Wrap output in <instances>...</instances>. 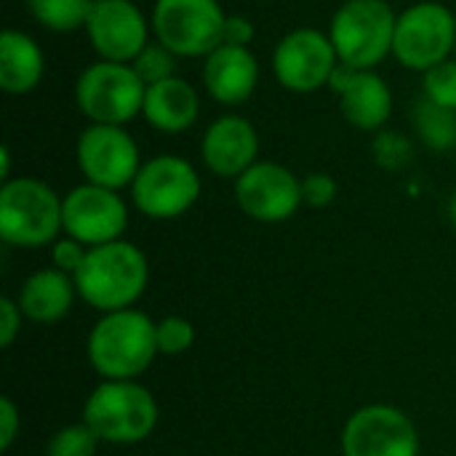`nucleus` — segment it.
<instances>
[{
	"label": "nucleus",
	"mask_w": 456,
	"mask_h": 456,
	"mask_svg": "<svg viewBox=\"0 0 456 456\" xmlns=\"http://www.w3.org/2000/svg\"><path fill=\"white\" fill-rule=\"evenodd\" d=\"M77 166L91 184L120 190L134 184L142 163L134 136L123 126L91 123L77 136Z\"/></svg>",
	"instance_id": "10"
},
{
	"label": "nucleus",
	"mask_w": 456,
	"mask_h": 456,
	"mask_svg": "<svg viewBox=\"0 0 456 456\" xmlns=\"http://www.w3.org/2000/svg\"><path fill=\"white\" fill-rule=\"evenodd\" d=\"M203 163L216 176H240L256 163L259 136L256 128L240 115L216 118L203 136Z\"/></svg>",
	"instance_id": "17"
},
{
	"label": "nucleus",
	"mask_w": 456,
	"mask_h": 456,
	"mask_svg": "<svg viewBox=\"0 0 456 456\" xmlns=\"http://www.w3.org/2000/svg\"><path fill=\"white\" fill-rule=\"evenodd\" d=\"M21 329V307L13 299H0V345L11 347Z\"/></svg>",
	"instance_id": "31"
},
{
	"label": "nucleus",
	"mask_w": 456,
	"mask_h": 456,
	"mask_svg": "<svg viewBox=\"0 0 456 456\" xmlns=\"http://www.w3.org/2000/svg\"><path fill=\"white\" fill-rule=\"evenodd\" d=\"M32 19L53 32H72L88 24L94 0H27Z\"/></svg>",
	"instance_id": "23"
},
{
	"label": "nucleus",
	"mask_w": 456,
	"mask_h": 456,
	"mask_svg": "<svg viewBox=\"0 0 456 456\" xmlns=\"http://www.w3.org/2000/svg\"><path fill=\"white\" fill-rule=\"evenodd\" d=\"M337 198V182L329 174H310L302 179V200L313 208H326Z\"/></svg>",
	"instance_id": "29"
},
{
	"label": "nucleus",
	"mask_w": 456,
	"mask_h": 456,
	"mask_svg": "<svg viewBox=\"0 0 456 456\" xmlns=\"http://www.w3.org/2000/svg\"><path fill=\"white\" fill-rule=\"evenodd\" d=\"M43 69V51L29 35L19 29L0 35V88L5 94H29L40 83Z\"/></svg>",
	"instance_id": "21"
},
{
	"label": "nucleus",
	"mask_w": 456,
	"mask_h": 456,
	"mask_svg": "<svg viewBox=\"0 0 456 456\" xmlns=\"http://www.w3.org/2000/svg\"><path fill=\"white\" fill-rule=\"evenodd\" d=\"M398 16L385 0H347L331 19L329 37L342 64L374 69L395 40Z\"/></svg>",
	"instance_id": "5"
},
{
	"label": "nucleus",
	"mask_w": 456,
	"mask_h": 456,
	"mask_svg": "<svg viewBox=\"0 0 456 456\" xmlns=\"http://www.w3.org/2000/svg\"><path fill=\"white\" fill-rule=\"evenodd\" d=\"M425 96L441 107L456 110V61H441L425 72Z\"/></svg>",
	"instance_id": "27"
},
{
	"label": "nucleus",
	"mask_w": 456,
	"mask_h": 456,
	"mask_svg": "<svg viewBox=\"0 0 456 456\" xmlns=\"http://www.w3.org/2000/svg\"><path fill=\"white\" fill-rule=\"evenodd\" d=\"M203 83L219 104H240L254 94L259 83L256 56L246 45L222 43L206 56Z\"/></svg>",
	"instance_id": "18"
},
{
	"label": "nucleus",
	"mask_w": 456,
	"mask_h": 456,
	"mask_svg": "<svg viewBox=\"0 0 456 456\" xmlns=\"http://www.w3.org/2000/svg\"><path fill=\"white\" fill-rule=\"evenodd\" d=\"M99 438L88 425H69L48 441L45 456H96Z\"/></svg>",
	"instance_id": "24"
},
{
	"label": "nucleus",
	"mask_w": 456,
	"mask_h": 456,
	"mask_svg": "<svg viewBox=\"0 0 456 456\" xmlns=\"http://www.w3.org/2000/svg\"><path fill=\"white\" fill-rule=\"evenodd\" d=\"M449 216H452V222L456 224V192H454V198L449 200Z\"/></svg>",
	"instance_id": "34"
},
{
	"label": "nucleus",
	"mask_w": 456,
	"mask_h": 456,
	"mask_svg": "<svg viewBox=\"0 0 456 456\" xmlns=\"http://www.w3.org/2000/svg\"><path fill=\"white\" fill-rule=\"evenodd\" d=\"M86 254H88V246H83L80 240L75 238H61L53 243V251H51V259H53V267L67 273V275H75L80 270V265L86 262Z\"/></svg>",
	"instance_id": "28"
},
{
	"label": "nucleus",
	"mask_w": 456,
	"mask_h": 456,
	"mask_svg": "<svg viewBox=\"0 0 456 456\" xmlns=\"http://www.w3.org/2000/svg\"><path fill=\"white\" fill-rule=\"evenodd\" d=\"M224 11L219 0H158L152 29L174 56H208L224 43Z\"/></svg>",
	"instance_id": "7"
},
{
	"label": "nucleus",
	"mask_w": 456,
	"mask_h": 456,
	"mask_svg": "<svg viewBox=\"0 0 456 456\" xmlns=\"http://www.w3.org/2000/svg\"><path fill=\"white\" fill-rule=\"evenodd\" d=\"M454 53H456V45H454Z\"/></svg>",
	"instance_id": "35"
},
{
	"label": "nucleus",
	"mask_w": 456,
	"mask_h": 456,
	"mask_svg": "<svg viewBox=\"0 0 456 456\" xmlns=\"http://www.w3.org/2000/svg\"><path fill=\"white\" fill-rule=\"evenodd\" d=\"M64 200L40 179H8L0 190V238L11 246L37 248L64 230Z\"/></svg>",
	"instance_id": "4"
},
{
	"label": "nucleus",
	"mask_w": 456,
	"mask_h": 456,
	"mask_svg": "<svg viewBox=\"0 0 456 456\" xmlns=\"http://www.w3.org/2000/svg\"><path fill=\"white\" fill-rule=\"evenodd\" d=\"M83 425L104 444L131 446L152 436L158 425V403L152 393L134 379H107L83 409Z\"/></svg>",
	"instance_id": "3"
},
{
	"label": "nucleus",
	"mask_w": 456,
	"mask_h": 456,
	"mask_svg": "<svg viewBox=\"0 0 456 456\" xmlns=\"http://www.w3.org/2000/svg\"><path fill=\"white\" fill-rule=\"evenodd\" d=\"M131 67L144 80V86H152L166 77H174V53L163 43H147V48L131 61Z\"/></svg>",
	"instance_id": "26"
},
{
	"label": "nucleus",
	"mask_w": 456,
	"mask_h": 456,
	"mask_svg": "<svg viewBox=\"0 0 456 456\" xmlns=\"http://www.w3.org/2000/svg\"><path fill=\"white\" fill-rule=\"evenodd\" d=\"M155 342L160 355H182L192 347L195 342V329L187 318L171 315L155 323Z\"/></svg>",
	"instance_id": "25"
},
{
	"label": "nucleus",
	"mask_w": 456,
	"mask_h": 456,
	"mask_svg": "<svg viewBox=\"0 0 456 456\" xmlns=\"http://www.w3.org/2000/svg\"><path fill=\"white\" fill-rule=\"evenodd\" d=\"M200 195L198 171L176 155H158L142 163L131 198L134 206L150 219H174L195 206Z\"/></svg>",
	"instance_id": "9"
},
{
	"label": "nucleus",
	"mask_w": 456,
	"mask_h": 456,
	"mask_svg": "<svg viewBox=\"0 0 456 456\" xmlns=\"http://www.w3.org/2000/svg\"><path fill=\"white\" fill-rule=\"evenodd\" d=\"M254 37V24L243 16H227L224 21V43L230 45H248Z\"/></svg>",
	"instance_id": "33"
},
{
	"label": "nucleus",
	"mask_w": 456,
	"mask_h": 456,
	"mask_svg": "<svg viewBox=\"0 0 456 456\" xmlns=\"http://www.w3.org/2000/svg\"><path fill=\"white\" fill-rule=\"evenodd\" d=\"M235 200L256 222H286L302 200V182L281 163H254L235 179Z\"/></svg>",
	"instance_id": "14"
},
{
	"label": "nucleus",
	"mask_w": 456,
	"mask_h": 456,
	"mask_svg": "<svg viewBox=\"0 0 456 456\" xmlns=\"http://www.w3.org/2000/svg\"><path fill=\"white\" fill-rule=\"evenodd\" d=\"M377 160L385 168H398L403 160H409V142H403L398 134H382L377 139Z\"/></svg>",
	"instance_id": "30"
},
{
	"label": "nucleus",
	"mask_w": 456,
	"mask_h": 456,
	"mask_svg": "<svg viewBox=\"0 0 456 456\" xmlns=\"http://www.w3.org/2000/svg\"><path fill=\"white\" fill-rule=\"evenodd\" d=\"M19 433V411L11 398H0V449L8 452Z\"/></svg>",
	"instance_id": "32"
},
{
	"label": "nucleus",
	"mask_w": 456,
	"mask_h": 456,
	"mask_svg": "<svg viewBox=\"0 0 456 456\" xmlns=\"http://www.w3.org/2000/svg\"><path fill=\"white\" fill-rule=\"evenodd\" d=\"M414 126L419 139L430 150L444 152L456 147V110L441 107L433 99L422 96L414 107Z\"/></svg>",
	"instance_id": "22"
},
{
	"label": "nucleus",
	"mask_w": 456,
	"mask_h": 456,
	"mask_svg": "<svg viewBox=\"0 0 456 456\" xmlns=\"http://www.w3.org/2000/svg\"><path fill=\"white\" fill-rule=\"evenodd\" d=\"M147 86L131 64L96 61L86 67L75 86L77 110L91 123L123 126L136 118L144 107Z\"/></svg>",
	"instance_id": "6"
},
{
	"label": "nucleus",
	"mask_w": 456,
	"mask_h": 456,
	"mask_svg": "<svg viewBox=\"0 0 456 456\" xmlns=\"http://www.w3.org/2000/svg\"><path fill=\"white\" fill-rule=\"evenodd\" d=\"M337 67L339 56L331 37L310 27L289 32L273 53L278 83L294 94H313L329 86Z\"/></svg>",
	"instance_id": "11"
},
{
	"label": "nucleus",
	"mask_w": 456,
	"mask_h": 456,
	"mask_svg": "<svg viewBox=\"0 0 456 456\" xmlns=\"http://www.w3.org/2000/svg\"><path fill=\"white\" fill-rule=\"evenodd\" d=\"M91 45L104 61L131 64L147 48V19L131 0H94L86 24Z\"/></svg>",
	"instance_id": "15"
},
{
	"label": "nucleus",
	"mask_w": 456,
	"mask_h": 456,
	"mask_svg": "<svg viewBox=\"0 0 456 456\" xmlns=\"http://www.w3.org/2000/svg\"><path fill=\"white\" fill-rule=\"evenodd\" d=\"M198 112H200L198 91L184 77L174 75L147 86L142 115L152 128L163 134H182L198 120Z\"/></svg>",
	"instance_id": "19"
},
{
	"label": "nucleus",
	"mask_w": 456,
	"mask_h": 456,
	"mask_svg": "<svg viewBox=\"0 0 456 456\" xmlns=\"http://www.w3.org/2000/svg\"><path fill=\"white\" fill-rule=\"evenodd\" d=\"M72 278L80 299L99 313H115L128 310L144 294L150 265L134 243L112 240L88 248L86 262Z\"/></svg>",
	"instance_id": "1"
},
{
	"label": "nucleus",
	"mask_w": 456,
	"mask_h": 456,
	"mask_svg": "<svg viewBox=\"0 0 456 456\" xmlns=\"http://www.w3.org/2000/svg\"><path fill=\"white\" fill-rule=\"evenodd\" d=\"M339 94L342 115L363 131H377L393 112V94L374 69H355L339 61L329 83Z\"/></svg>",
	"instance_id": "16"
},
{
	"label": "nucleus",
	"mask_w": 456,
	"mask_h": 456,
	"mask_svg": "<svg viewBox=\"0 0 456 456\" xmlns=\"http://www.w3.org/2000/svg\"><path fill=\"white\" fill-rule=\"evenodd\" d=\"M345 456H417L419 436L414 422L395 406H366L355 411L342 433Z\"/></svg>",
	"instance_id": "12"
},
{
	"label": "nucleus",
	"mask_w": 456,
	"mask_h": 456,
	"mask_svg": "<svg viewBox=\"0 0 456 456\" xmlns=\"http://www.w3.org/2000/svg\"><path fill=\"white\" fill-rule=\"evenodd\" d=\"M456 45V19L444 3H417L398 16L393 53L409 67L428 72L446 61Z\"/></svg>",
	"instance_id": "8"
},
{
	"label": "nucleus",
	"mask_w": 456,
	"mask_h": 456,
	"mask_svg": "<svg viewBox=\"0 0 456 456\" xmlns=\"http://www.w3.org/2000/svg\"><path fill=\"white\" fill-rule=\"evenodd\" d=\"M61 222L69 238L94 248L120 240L128 224V208L118 195V190H107L86 182L64 198Z\"/></svg>",
	"instance_id": "13"
},
{
	"label": "nucleus",
	"mask_w": 456,
	"mask_h": 456,
	"mask_svg": "<svg viewBox=\"0 0 456 456\" xmlns=\"http://www.w3.org/2000/svg\"><path fill=\"white\" fill-rule=\"evenodd\" d=\"M155 355V323L131 307L104 313L88 337V361L104 379H136Z\"/></svg>",
	"instance_id": "2"
},
{
	"label": "nucleus",
	"mask_w": 456,
	"mask_h": 456,
	"mask_svg": "<svg viewBox=\"0 0 456 456\" xmlns=\"http://www.w3.org/2000/svg\"><path fill=\"white\" fill-rule=\"evenodd\" d=\"M75 278H69L61 270H37L29 275L19 291V307L21 315H27L35 323H56L61 321L75 299Z\"/></svg>",
	"instance_id": "20"
}]
</instances>
